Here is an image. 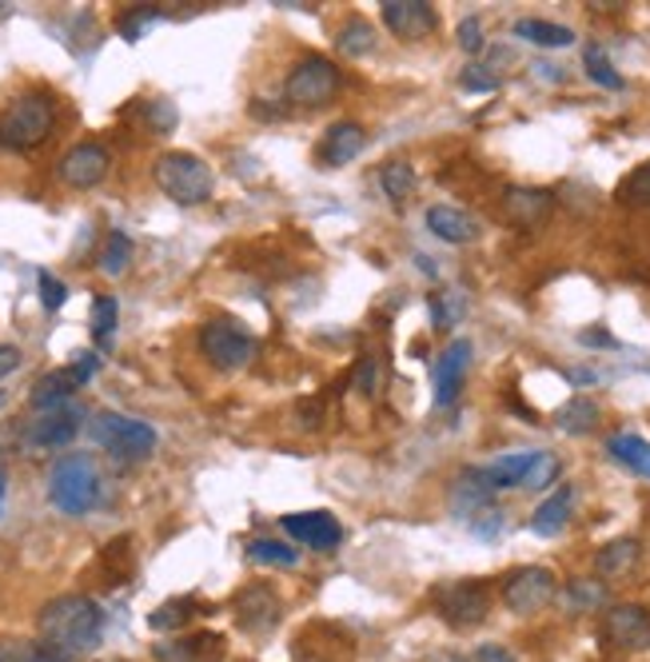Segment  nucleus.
I'll return each instance as SVG.
<instances>
[{"label":"nucleus","instance_id":"c85d7f7f","mask_svg":"<svg viewBox=\"0 0 650 662\" xmlns=\"http://www.w3.org/2000/svg\"><path fill=\"white\" fill-rule=\"evenodd\" d=\"M128 263H132V240H128L124 231H108L105 248L96 256V268H100L108 280H116V275L128 272Z\"/></svg>","mask_w":650,"mask_h":662},{"label":"nucleus","instance_id":"a19ab883","mask_svg":"<svg viewBox=\"0 0 650 662\" xmlns=\"http://www.w3.org/2000/svg\"><path fill=\"white\" fill-rule=\"evenodd\" d=\"M36 287H41V304H44V312H61L64 300H68V287H64L53 272H36Z\"/></svg>","mask_w":650,"mask_h":662},{"label":"nucleus","instance_id":"3c124183","mask_svg":"<svg viewBox=\"0 0 650 662\" xmlns=\"http://www.w3.org/2000/svg\"><path fill=\"white\" fill-rule=\"evenodd\" d=\"M578 344L583 347H619V339L610 336V332H578Z\"/></svg>","mask_w":650,"mask_h":662},{"label":"nucleus","instance_id":"39448f33","mask_svg":"<svg viewBox=\"0 0 650 662\" xmlns=\"http://www.w3.org/2000/svg\"><path fill=\"white\" fill-rule=\"evenodd\" d=\"M93 439L112 455L116 463H144L148 455L156 452V427L144 420H132V415H120V411H100L88 423Z\"/></svg>","mask_w":650,"mask_h":662},{"label":"nucleus","instance_id":"f704fd0d","mask_svg":"<svg viewBox=\"0 0 650 662\" xmlns=\"http://www.w3.org/2000/svg\"><path fill=\"white\" fill-rule=\"evenodd\" d=\"M583 68H587V76L598 88H610V93H619L622 88V76L615 73V64L607 61V53H603L598 44H587V48H583Z\"/></svg>","mask_w":650,"mask_h":662},{"label":"nucleus","instance_id":"7ed1b4c3","mask_svg":"<svg viewBox=\"0 0 650 662\" xmlns=\"http://www.w3.org/2000/svg\"><path fill=\"white\" fill-rule=\"evenodd\" d=\"M56 100L48 93H24L0 112V144L12 152H32L53 137Z\"/></svg>","mask_w":650,"mask_h":662},{"label":"nucleus","instance_id":"c03bdc74","mask_svg":"<svg viewBox=\"0 0 650 662\" xmlns=\"http://www.w3.org/2000/svg\"><path fill=\"white\" fill-rule=\"evenodd\" d=\"M431 316H435V327H452L455 319H459V300H455V292L431 295Z\"/></svg>","mask_w":650,"mask_h":662},{"label":"nucleus","instance_id":"423d86ee","mask_svg":"<svg viewBox=\"0 0 650 662\" xmlns=\"http://www.w3.org/2000/svg\"><path fill=\"white\" fill-rule=\"evenodd\" d=\"M256 339L243 327L228 324V319H212L199 327V351L216 371H240L256 359Z\"/></svg>","mask_w":650,"mask_h":662},{"label":"nucleus","instance_id":"a18cd8bd","mask_svg":"<svg viewBox=\"0 0 650 662\" xmlns=\"http://www.w3.org/2000/svg\"><path fill=\"white\" fill-rule=\"evenodd\" d=\"M459 48L463 53H483V24L479 17H467L459 24Z\"/></svg>","mask_w":650,"mask_h":662},{"label":"nucleus","instance_id":"f257e3e1","mask_svg":"<svg viewBox=\"0 0 650 662\" xmlns=\"http://www.w3.org/2000/svg\"><path fill=\"white\" fill-rule=\"evenodd\" d=\"M36 627H41V642L56 659L73 662L100 647V639H105V610L96 607L88 595H61V599L44 603Z\"/></svg>","mask_w":650,"mask_h":662},{"label":"nucleus","instance_id":"6ab92c4d","mask_svg":"<svg viewBox=\"0 0 650 662\" xmlns=\"http://www.w3.org/2000/svg\"><path fill=\"white\" fill-rule=\"evenodd\" d=\"M551 208H555V196L543 188H507L503 192V211L507 220L514 224V228H539V224L551 216Z\"/></svg>","mask_w":650,"mask_h":662},{"label":"nucleus","instance_id":"864d4df0","mask_svg":"<svg viewBox=\"0 0 650 662\" xmlns=\"http://www.w3.org/2000/svg\"><path fill=\"white\" fill-rule=\"evenodd\" d=\"M535 73L543 76V80H555V85L563 80V68H555V64H535Z\"/></svg>","mask_w":650,"mask_h":662},{"label":"nucleus","instance_id":"6e6552de","mask_svg":"<svg viewBox=\"0 0 650 662\" xmlns=\"http://www.w3.org/2000/svg\"><path fill=\"white\" fill-rule=\"evenodd\" d=\"M435 610L443 615L447 627L455 631H472L487 619V610H491V595L483 583H443L435 590Z\"/></svg>","mask_w":650,"mask_h":662},{"label":"nucleus","instance_id":"c9c22d12","mask_svg":"<svg viewBox=\"0 0 650 662\" xmlns=\"http://www.w3.org/2000/svg\"><path fill=\"white\" fill-rule=\"evenodd\" d=\"M156 21H160L156 4H137L132 12H124V17H120V24H116V29H120V36H124L128 44H137L140 36H144V32L152 29Z\"/></svg>","mask_w":650,"mask_h":662},{"label":"nucleus","instance_id":"f03ea898","mask_svg":"<svg viewBox=\"0 0 650 662\" xmlns=\"http://www.w3.org/2000/svg\"><path fill=\"white\" fill-rule=\"evenodd\" d=\"M105 495V479L93 455H61L48 471V503L61 516H88Z\"/></svg>","mask_w":650,"mask_h":662},{"label":"nucleus","instance_id":"f8f14e48","mask_svg":"<svg viewBox=\"0 0 650 662\" xmlns=\"http://www.w3.org/2000/svg\"><path fill=\"white\" fill-rule=\"evenodd\" d=\"M108 169H112V156H108V148L100 144L68 148L61 156V164H56V172H61V180L68 188H96V184L108 176Z\"/></svg>","mask_w":650,"mask_h":662},{"label":"nucleus","instance_id":"37998d69","mask_svg":"<svg viewBox=\"0 0 650 662\" xmlns=\"http://www.w3.org/2000/svg\"><path fill=\"white\" fill-rule=\"evenodd\" d=\"M467 527H472V535L479 539H499L503 535V511H499V507H487V511H479Z\"/></svg>","mask_w":650,"mask_h":662},{"label":"nucleus","instance_id":"f3484780","mask_svg":"<svg viewBox=\"0 0 650 662\" xmlns=\"http://www.w3.org/2000/svg\"><path fill=\"white\" fill-rule=\"evenodd\" d=\"M467 363H472V339H455L440 359H435V408H452L455 395L463 388V376H467Z\"/></svg>","mask_w":650,"mask_h":662},{"label":"nucleus","instance_id":"1a4fd4ad","mask_svg":"<svg viewBox=\"0 0 650 662\" xmlns=\"http://www.w3.org/2000/svg\"><path fill=\"white\" fill-rule=\"evenodd\" d=\"M603 639L615 651H650V607L642 603H619L603 615Z\"/></svg>","mask_w":650,"mask_h":662},{"label":"nucleus","instance_id":"79ce46f5","mask_svg":"<svg viewBox=\"0 0 650 662\" xmlns=\"http://www.w3.org/2000/svg\"><path fill=\"white\" fill-rule=\"evenodd\" d=\"M459 88L463 93H495V88H499V76H491V68H483V64H472V68H463Z\"/></svg>","mask_w":650,"mask_h":662},{"label":"nucleus","instance_id":"ddd939ff","mask_svg":"<svg viewBox=\"0 0 650 662\" xmlns=\"http://www.w3.org/2000/svg\"><path fill=\"white\" fill-rule=\"evenodd\" d=\"M383 24L396 32L399 41H423L440 29V17L427 0H383Z\"/></svg>","mask_w":650,"mask_h":662},{"label":"nucleus","instance_id":"603ef678","mask_svg":"<svg viewBox=\"0 0 650 662\" xmlns=\"http://www.w3.org/2000/svg\"><path fill=\"white\" fill-rule=\"evenodd\" d=\"M475 659L479 662H514V654L507 651V647H499V642H487V647H479Z\"/></svg>","mask_w":650,"mask_h":662},{"label":"nucleus","instance_id":"e433bc0d","mask_svg":"<svg viewBox=\"0 0 650 662\" xmlns=\"http://www.w3.org/2000/svg\"><path fill=\"white\" fill-rule=\"evenodd\" d=\"M566 599H571V607L575 610H595V607L607 603V587L595 583V578H575V583L566 587Z\"/></svg>","mask_w":650,"mask_h":662},{"label":"nucleus","instance_id":"a878e982","mask_svg":"<svg viewBox=\"0 0 650 662\" xmlns=\"http://www.w3.org/2000/svg\"><path fill=\"white\" fill-rule=\"evenodd\" d=\"M196 615H199V603L192 599V595H184V599L160 603V607L148 615V627H152V631H180V627H188Z\"/></svg>","mask_w":650,"mask_h":662},{"label":"nucleus","instance_id":"dca6fc26","mask_svg":"<svg viewBox=\"0 0 650 662\" xmlns=\"http://www.w3.org/2000/svg\"><path fill=\"white\" fill-rule=\"evenodd\" d=\"M236 622H240L248 634L275 631V622H280V599H275V590L263 587V583L240 590V599H236Z\"/></svg>","mask_w":650,"mask_h":662},{"label":"nucleus","instance_id":"5701e85b","mask_svg":"<svg viewBox=\"0 0 650 662\" xmlns=\"http://www.w3.org/2000/svg\"><path fill=\"white\" fill-rule=\"evenodd\" d=\"M571 503H575V487H559L555 495H546L543 503L535 507V516H531V531L543 539H555L566 527V519H571Z\"/></svg>","mask_w":650,"mask_h":662},{"label":"nucleus","instance_id":"9d476101","mask_svg":"<svg viewBox=\"0 0 650 662\" xmlns=\"http://www.w3.org/2000/svg\"><path fill=\"white\" fill-rule=\"evenodd\" d=\"M85 423V411L80 408H56V411H36V420L24 427V443L32 452H56V447H68Z\"/></svg>","mask_w":650,"mask_h":662},{"label":"nucleus","instance_id":"7c9ffc66","mask_svg":"<svg viewBox=\"0 0 650 662\" xmlns=\"http://www.w3.org/2000/svg\"><path fill=\"white\" fill-rule=\"evenodd\" d=\"M555 423L563 427L566 435H587L591 427L598 423V408L595 400H587V395H578V400H571L566 408H559Z\"/></svg>","mask_w":650,"mask_h":662},{"label":"nucleus","instance_id":"5fc2aeb1","mask_svg":"<svg viewBox=\"0 0 650 662\" xmlns=\"http://www.w3.org/2000/svg\"><path fill=\"white\" fill-rule=\"evenodd\" d=\"M0 511H4V471H0Z\"/></svg>","mask_w":650,"mask_h":662},{"label":"nucleus","instance_id":"473e14b6","mask_svg":"<svg viewBox=\"0 0 650 662\" xmlns=\"http://www.w3.org/2000/svg\"><path fill=\"white\" fill-rule=\"evenodd\" d=\"M116 319H120V307H116L112 295H96V304H93V339L96 347H112L116 339Z\"/></svg>","mask_w":650,"mask_h":662},{"label":"nucleus","instance_id":"393cba45","mask_svg":"<svg viewBox=\"0 0 650 662\" xmlns=\"http://www.w3.org/2000/svg\"><path fill=\"white\" fill-rule=\"evenodd\" d=\"M639 563V539H615L595 555V571L603 578H622Z\"/></svg>","mask_w":650,"mask_h":662},{"label":"nucleus","instance_id":"aec40b11","mask_svg":"<svg viewBox=\"0 0 650 662\" xmlns=\"http://www.w3.org/2000/svg\"><path fill=\"white\" fill-rule=\"evenodd\" d=\"M76 391H80V379H76L73 368H56V371H44L36 383H32V411H56V408H68Z\"/></svg>","mask_w":650,"mask_h":662},{"label":"nucleus","instance_id":"2eb2a0df","mask_svg":"<svg viewBox=\"0 0 650 662\" xmlns=\"http://www.w3.org/2000/svg\"><path fill=\"white\" fill-rule=\"evenodd\" d=\"M487 507H495V484H491V475H487V467H467V471L455 475L452 516L463 519V523H472Z\"/></svg>","mask_w":650,"mask_h":662},{"label":"nucleus","instance_id":"de8ad7c7","mask_svg":"<svg viewBox=\"0 0 650 662\" xmlns=\"http://www.w3.org/2000/svg\"><path fill=\"white\" fill-rule=\"evenodd\" d=\"M376 356H359V368H356V391H364V395H371L376 391Z\"/></svg>","mask_w":650,"mask_h":662},{"label":"nucleus","instance_id":"4468645a","mask_svg":"<svg viewBox=\"0 0 650 662\" xmlns=\"http://www.w3.org/2000/svg\"><path fill=\"white\" fill-rule=\"evenodd\" d=\"M283 531L304 543L307 551H336L339 539H344V527L336 516L327 511H295V516H283Z\"/></svg>","mask_w":650,"mask_h":662},{"label":"nucleus","instance_id":"a211bd4d","mask_svg":"<svg viewBox=\"0 0 650 662\" xmlns=\"http://www.w3.org/2000/svg\"><path fill=\"white\" fill-rule=\"evenodd\" d=\"M364 144H368L364 124L339 120V124L327 128L324 140H319V164H324V169H344V164H351V160L364 152Z\"/></svg>","mask_w":650,"mask_h":662},{"label":"nucleus","instance_id":"9b49d317","mask_svg":"<svg viewBox=\"0 0 650 662\" xmlns=\"http://www.w3.org/2000/svg\"><path fill=\"white\" fill-rule=\"evenodd\" d=\"M551 599H555V575L546 567H519L514 575H507L503 603L514 615H535Z\"/></svg>","mask_w":650,"mask_h":662},{"label":"nucleus","instance_id":"b1692460","mask_svg":"<svg viewBox=\"0 0 650 662\" xmlns=\"http://www.w3.org/2000/svg\"><path fill=\"white\" fill-rule=\"evenodd\" d=\"M607 452L615 455V463H622L627 471H635V475H642V479H650V443L642 439V435H635V432L610 435Z\"/></svg>","mask_w":650,"mask_h":662},{"label":"nucleus","instance_id":"49530a36","mask_svg":"<svg viewBox=\"0 0 650 662\" xmlns=\"http://www.w3.org/2000/svg\"><path fill=\"white\" fill-rule=\"evenodd\" d=\"M148 120H152L156 132H172V128H176V108H172L169 100H152V105H148Z\"/></svg>","mask_w":650,"mask_h":662},{"label":"nucleus","instance_id":"72a5a7b5","mask_svg":"<svg viewBox=\"0 0 650 662\" xmlns=\"http://www.w3.org/2000/svg\"><path fill=\"white\" fill-rule=\"evenodd\" d=\"M248 558L268 563V567H295V563H300V551L280 543V539H252V543H248Z\"/></svg>","mask_w":650,"mask_h":662},{"label":"nucleus","instance_id":"8fccbe9b","mask_svg":"<svg viewBox=\"0 0 650 662\" xmlns=\"http://www.w3.org/2000/svg\"><path fill=\"white\" fill-rule=\"evenodd\" d=\"M21 368V347H12V344H0V379L12 376V371Z\"/></svg>","mask_w":650,"mask_h":662},{"label":"nucleus","instance_id":"4be33fe9","mask_svg":"<svg viewBox=\"0 0 650 662\" xmlns=\"http://www.w3.org/2000/svg\"><path fill=\"white\" fill-rule=\"evenodd\" d=\"M220 651H224L220 634H188V639L164 642L152 654H156V662H208L220 659Z\"/></svg>","mask_w":650,"mask_h":662},{"label":"nucleus","instance_id":"c756f323","mask_svg":"<svg viewBox=\"0 0 650 662\" xmlns=\"http://www.w3.org/2000/svg\"><path fill=\"white\" fill-rule=\"evenodd\" d=\"M336 48L344 56H368L376 48V29H371L364 17H351L347 24H339L336 32Z\"/></svg>","mask_w":650,"mask_h":662},{"label":"nucleus","instance_id":"412c9836","mask_svg":"<svg viewBox=\"0 0 650 662\" xmlns=\"http://www.w3.org/2000/svg\"><path fill=\"white\" fill-rule=\"evenodd\" d=\"M427 228L440 236L443 243H472L479 240V220L467 216L459 208H447V204H435L427 208Z\"/></svg>","mask_w":650,"mask_h":662},{"label":"nucleus","instance_id":"ea45409f","mask_svg":"<svg viewBox=\"0 0 650 662\" xmlns=\"http://www.w3.org/2000/svg\"><path fill=\"white\" fill-rule=\"evenodd\" d=\"M619 200L635 204V208H650V164H642L639 172H630L619 184Z\"/></svg>","mask_w":650,"mask_h":662},{"label":"nucleus","instance_id":"4c0bfd02","mask_svg":"<svg viewBox=\"0 0 650 662\" xmlns=\"http://www.w3.org/2000/svg\"><path fill=\"white\" fill-rule=\"evenodd\" d=\"M0 662H64L44 642H0Z\"/></svg>","mask_w":650,"mask_h":662},{"label":"nucleus","instance_id":"bb28decb","mask_svg":"<svg viewBox=\"0 0 650 662\" xmlns=\"http://www.w3.org/2000/svg\"><path fill=\"white\" fill-rule=\"evenodd\" d=\"M514 36L539 44V48H566V44H575V32L551 21H519L514 24Z\"/></svg>","mask_w":650,"mask_h":662},{"label":"nucleus","instance_id":"cd10ccee","mask_svg":"<svg viewBox=\"0 0 650 662\" xmlns=\"http://www.w3.org/2000/svg\"><path fill=\"white\" fill-rule=\"evenodd\" d=\"M539 452H511L503 455V459H495L491 467H487V475H491L495 491H503V487H519L523 484V475L531 471V463H535Z\"/></svg>","mask_w":650,"mask_h":662},{"label":"nucleus","instance_id":"2f4dec72","mask_svg":"<svg viewBox=\"0 0 650 662\" xmlns=\"http://www.w3.org/2000/svg\"><path fill=\"white\" fill-rule=\"evenodd\" d=\"M379 184H383V192H388L391 200L403 204L415 196V184H420V180H415L411 164H399L396 160V164H383V169H379Z\"/></svg>","mask_w":650,"mask_h":662},{"label":"nucleus","instance_id":"0eeeda50","mask_svg":"<svg viewBox=\"0 0 650 662\" xmlns=\"http://www.w3.org/2000/svg\"><path fill=\"white\" fill-rule=\"evenodd\" d=\"M283 93L300 108H324L339 93V68L327 56H307V61H300L288 73Z\"/></svg>","mask_w":650,"mask_h":662},{"label":"nucleus","instance_id":"58836bf2","mask_svg":"<svg viewBox=\"0 0 650 662\" xmlns=\"http://www.w3.org/2000/svg\"><path fill=\"white\" fill-rule=\"evenodd\" d=\"M555 475H559V459L551 452H539L535 463H531V471L523 475V491H543V487L555 484Z\"/></svg>","mask_w":650,"mask_h":662},{"label":"nucleus","instance_id":"09e8293b","mask_svg":"<svg viewBox=\"0 0 650 662\" xmlns=\"http://www.w3.org/2000/svg\"><path fill=\"white\" fill-rule=\"evenodd\" d=\"M96 368H100V359L93 356V351H80V356H76V363H73V371H76V379H80V388H85L88 379L96 376Z\"/></svg>","mask_w":650,"mask_h":662},{"label":"nucleus","instance_id":"20e7f679","mask_svg":"<svg viewBox=\"0 0 650 662\" xmlns=\"http://www.w3.org/2000/svg\"><path fill=\"white\" fill-rule=\"evenodd\" d=\"M152 176H156L160 192H164L169 200H176L180 208L208 204L212 188H216V176H212V169L199 156H192V152H164V156L156 160Z\"/></svg>","mask_w":650,"mask_h":662}]
</instances>
